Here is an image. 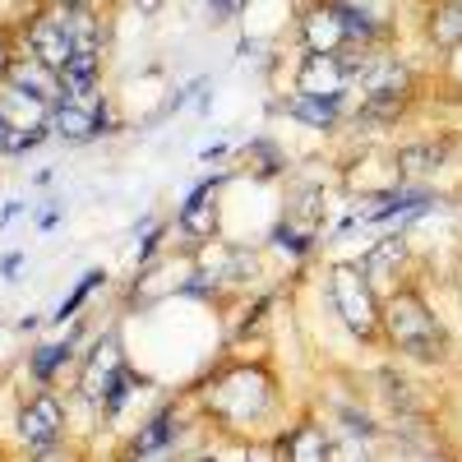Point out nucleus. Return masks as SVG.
<instances>
[{
	"label": "nucleus",
	"instance_id": "1",
	"mask_svg": "<svg viewBox=\"0 0 462 462\" xmlns=\"http://www.w3.org/2000/svg\"><path fill=\"white\" fill-rule=\"evenodd\" d=\"M185 398L195 402L204 435L222 444L273 439L296 416L287 398V379L268 352H217L189 379Z\"/></svg>",
	"mask_w": 462,
	"mask_h": 462
},
{
	"label": "nucleus",
	"instance_id": "2",
	"mask_svg": "<svg viewBox=\"0 0 462 462\" xmlns=\"http://www.w3.org/2000/svg\"><path fill=\"white\" fill-rule=\"evenodd\" d=\"M383 352L411 370H444L453 361V333L416 278L383 291Z\"/></svg>",
	"mask_w": 462,
	"mask_h": 462
},
{
	"label": "nucleus",
	"instance_id": "3",
	"mask_svg": "<svg viewBox=\"0 0 462 462\" xmlns=\"http://www.w3.org/2000/svg\"><path fill=\"white\" fill-rule=\"evenodd\" d=\"M319 296L324 315L342 328L346 342H356L361 352H383V291L361 273L356 259H328Z\"/></svg>",
	"mask_w": 462,
	"mask_h": 462
},
{
	"label": "nucleus",
	"instance_id": "4",
	"mask_svg": "<svg viewBox=\"0 0 462 462\" xmlns=\"http://www.w3.org/2000/svg\"><path fill=\"white\" fill-rule=\"evenodd\" d=\"M236 180V167H222V171H208L199 176L195 185L185 189V199L176 204L171 213V236H176V250L180 254H195L213 241H222V189Z\"/></svg>",
	"mask_w": 462,
	"mask_h": 462
},
{
	"label": "nucleus",
	"instance_id": "5",
	"mask_svg": "<svg viewBox=\"0 0 462 462\" xmlns=\"http://www.w3.org/2000/svg\"><path fill=\"white\" fill-rule=\"evenodd\" d=\"M69 435V407L56 389H28L14 407V444L23 457H51L65 448Z\"/></svg>",
	"mask_w": 462,
	"mask_h": 462
},
{
	"label": "nucleus",
	"instance_id": "6",
	"mask_svg": "<svg viewBox=\"0 0 462 462\" xmlns=\"http://www.w3.org/2000/svg\"><path fill=\"white\" fill-rule=\"evenodd\" d=\"M130 361L134 356H130V346H125V333L116 328V324H106V328H97L88 337L79 365H74V402H84L93 411V420H97V407H102V398L111 389V379L121 374Z\"/></svg>",
	"mask_w": 462,
	"mask_h": 462
},
{
	"label": "nucleus",
	"instance_id": "7",
	"mask_svg": "<svg viewBox=\"0 0 462 462\" xmlns=\"http://www.w3.org/2000/svg\"><path fill=\"white\" fill-rule=\"evenodd\" d=\"M361 273L379 287V291H393L402 282H411V263H416V241L411 231H374V236L365 241V250L356 254Z\"/></svg>",
	"mask_w": 462,
	"mask_h": 462
},
{
	"label": "nucleus",
	"instance_id": "8",
	"mask_svg": "<svg viewBox=\"0 0 462 462\" xmlns=\"http://www.w3.org/2000/svg\"><path fill=\"white\" fill-rule=\"evenodd\" d=\"M231 328H226V352H263L268 346V333H273V319L282 310V287L268 282L259 287L254 296L231 305Z\"/></svg>",
	"mask_w": 462,
	"mask_h": 462
},
{
	"label": "nucleus",
	"instance_id": "9",
	"mask_svg": "<svg viewBox=\"0 0 462 462\" xmlns=\"http://www.w3.org/2000/svg\"><path fill=\"white\" fill-rule=\"evenodd\" d=\"M51 134L65 143H93V139L111 134V111H106L102 88L60 93V102L51 106Z\"/></svg>",
	"mask_w": 462,
	"mask_h": 462
},
{
	"label": "nucleus",
	"instance_id": "10",
	"mask_svg": "<svg viewBox=\"0 0 462 462\" xmlns=\"http://www.w3.org/2000/svg\"><path fill=\"white\" fill-rule=\"evenodd\" d=\"M278 453L282 462H333V426L324 411L296 407V416L278 430Z\"/></svg>",
	"mask_w": 462,
	"mask_h": 462
},
{
	"label": "nucleus",
	"instance_id": "11",
	"mask_svg": "<svg viewBox=\"0 0 462 462\" xmlns=\"http://www.w3.org/2000/svg\"><path fill=\"white\" fill-rule=\"evenodd\" d=\"M263 254L268 259H278L282 268H291V273H300V268H310L319 254H324V231L315 226H305V222H291V217H273L263 231Z\"/></svg>",
	"mask_w": 462,
	"mask_h": 462
},
{
	"label": "nucleus",
	"instance_id": "12",
	"mask_svg": "<svg viewBox=\"0 0 462 462\" xmlns=\"http://www.w3.org/2000/svg\"><path fill=\"white\" fill-rule=\"evenodd\" d=\"M23 56L42 60L47 69H65L74 60V23H69V10H56V14H37L28 28H23Z\"/></svg>",
	"mask_w": 462,
	"mask_h": 462
},
{
	"label": "nucleus",
	"instance_id": "13",
	"mask_svg": "<svg viewBox=\"0 0 462 462\" xmlns=\"http://www.w3.org/2000/svg\"><path fill=\"white\" fill-rule=\"evenodd\" d=\"M278 116H291L296 125L305 130H319V134H333L342 121H352V97H315V93H287L282 102H273Z\"/></svg>",
	"mask_w": 462,
	"mask_h": 462
},
{
	"label": "nucleus",
	"instance_id": "14",
	"mask_svg": "<svg viewBox=\"0 0 462 462\" xmlns=\"http://www.w3.org/2000/svg\"><path fill=\"white\" fill-rule=\"evenodd\" d=\"M453 167V143L448 139H411L393 152V171L398 180H416V185H435V176Z\"/></svg>",
	"mask_w": 462,
	"mask_h": 462
},
{
	"label": "nucleus",
	"instance_id": "15",
	"mask_svg": "<svg viewBox=\"0 0 462 462\" xmlns=\"http://www.w3.org/2000/svg\"><path fill=\"white\" fill-rule=\"evenodd\" d=\"M152 393V379L130 361L121 374L111 379V389H106V398H102V407H97V426L102 430H121V420L130 416V407L139 402V398H148Z\"/></svg>",
	"mask_w": 462,
	"mask_h": 462
},
{
	"label": "nucleus",
	"instance_id": "16",
	"mask_svg": "<svg viewBox=\"0 0 462 462\" xmlns=\"http://www.w3.org/2000/svg\"><path fill=\"white\" fill-rule=\"evenodd\" d=\"M5 84H10V93H19V97H32V102H42V106H56L60 102V74L56 69H47L42 60H32V56H10V65H5Z\"/></svg>",
	"mask_w": 462,
	"mask_h": 462
},
{
	"label": "nucleus",
	"instance_id": "17",
	"mask_svg": "<svg viewBox=\"0 0 462 462\" xmlns=\"http://www.w3.org/2000/svg\"><path fill=\"white\" fill-rule=\"evenodd\" d=\"M236 176H250V180H282L287 176V152L273 143V139H250L241 152H236Z\"/></svg>",
	"mask_w": 462,
	"mask_h": 462
},
{
	"label": "nucleus",
	"instance_id": "18",
	"mask_svg": "<svg viewBox=\"0 0 462 462\" xmlns=\"http://www.w3.org/2000/svg\"><path fill=\"white\" fill-rule=\"evenodd\" d=\"M102 287H106V268H88V273L69 287V296L47 315V324H51V328H69L74 319H84V310L93 305V296H97Z\"/></svg>",
	"mask_w": 462,
	"mask_h": 462
},
{
	"label": "nucleus",
	"instance_id": "19",
	"mask_svg": "<svg viewBox=\"0 0 462 462\" xmlns=\"http://www.w3.org/2000/svg\"><path fill=\"white\" fill-rule=\"evenodd\" d=\"M430 32H435V42H439L444 51L462 47V0H448V5H444V10L435 14Z\"/></svg>",
	"mask_w": 462,
	"mask_h": 462
},
{
	"label": "nucleus",
	"instance_id": "20",
	"mask_svg": "<svg viewBox=\"0 0 462 462\" xmlns=\"http://www.w3.org/2000/svg\"><path fill=\"white\" fill-rule=\"evenodd\" d=\"M379 448L374 444H361V439H346V435H333V462H374Z\"/></svg>",
	"mask_w": 462,
	"mask_h": 462
},
{
	"label": "nucleus",
	"instance_id": "21",
	"mask_svg": "<svg viewBox=\"0 0 462 462\" xmlns=\"http://www.w3.org/2000/svg\"><path fill=\"white\" fill-rule=\"evenodd\" d=\"M236 448H241V462H282L278 435L273 439H254V444H236Z\"/></svg>",
	"mask_w": 462,
	"mask_h": 462
},
{
	"label": "nucleus",
	"instance_id": "22",
	"mask_svg": "<svg viewBox=\"0 0 462 462\" xmlns=\"http://www.w3.org/2000/svg\"><path fill=\"white\" fill-rule=\"evenodd\" d=\"M60 217H65V204H60V199H42V204L32 208L37 231H56V226H60Z\"/></svg>",
	"mask_w": 462,
	"mask_h": 462
},
{
	"label": "nucleus",
	"instance_id": "23",
	"mask_svg": "<svg viewBox=\"0 0 462 462\" xmlns=\"http://www.w3.org/2000/svg\"><path fill=\"white\" fill-rule=\"evenodd\" d=\"M19 273H23V250L0 254V278H5V282H19Z\"/></svg>",
	"mask_w": 462,
	"mask_h": 462
},
{
	"label": "nucleus",
	"instance_id": "24",
	"mask_svg": "<svg viewBox=\"0 0 462 462\" xmlns=\"http://www.w3.org/2000/svg\"><path fill=\"white\" fill-rule=\"evenodd\" d=\"M23 213H28V204H23V199H10L5 208H0V226H10V222H19Z\"/></svg>",
	"mask_w": 462,
	"mask_h": 462
},
{
	"label": "nucleus",
	"instance_id": "25",
	"mask_svg": "<svg viewBox=\"0 0 462 462\" xmlns=\"http://www.w3.org/2000/svg\"><path fill=\"white\" fill-rule=\"evenodd\" d=\"M185 462H217V448H199L195 457H185Z\"/></svg>",
	"mask_w": 462,
	"mask_h": 462
},
{
	"label": "nucleus",
	"instance_id": "26",
	"mask_svg": "<svg viewBox=\"0 0 462 462\" xmlns=\"http://www.w3.org/2000/svg\"><path fill=\"white\" fill-rule=\"evenodd\" d=\"M158 5H162V0H134V10H139V14H152Z\"/></svg>",
	"mask_w": 462,
	"mask_h": 462
}]
</instances>
